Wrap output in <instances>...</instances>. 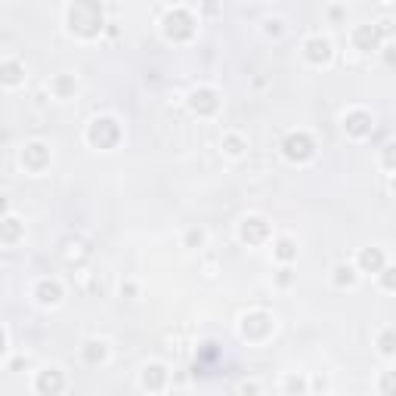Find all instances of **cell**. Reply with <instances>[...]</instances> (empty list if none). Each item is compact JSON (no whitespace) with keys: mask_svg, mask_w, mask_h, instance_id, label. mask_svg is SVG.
I'll return each mask as SVG.
<instances>
[{"mask_svg":"<svg viewBox=\"0 0 396 396\" xmlns=\"http://www.w3.org/2000/svg\"><path fill=\"white\" fill-rule=\"evenodd\" d=\"M310 56L313 59H328V44L325 41H313L310 44Z\"/></svg>","mask_w":396,"mask_h":396,"instance_id":"6da1fadb","label":"cell"},{"mask_svg":"<svg viewBox=\"0 0 396 396\" xmlns=\"http://www.w3.org/2000/svg\"><path fill=\"white\" fill-rule=\"evenodd\" d=\"M362 263H365V266H381V254H377V251H365V254H362Z\"/></svg>","mask_w":396,"mask_h":396,"instance_id":"7a4b0ae2","label":"cell"},{"mask_svg":"<svg viewBox=\"0 0 396 396\" xmlns=\"http://www.w3.org/2000/svg\"><path fill=\"white\" fill-rule=\"evenodd\" d=\"M381 350H384V353H393V350H396V334H384V337H381Z\"/></svg>","mask_w":396,"mask_h":396,"instance_id":"3957f363","label":"cell"},{"mask_svg":"<svg viewBox=\"0 0 396 396\" xmlns=\"http://www.w3.org/2000/svg\"><path fill=\"white\" fill-rule=\"evenodd\" d=\"M161 387V368H152V374H146V387Z\"/></svg>","mask_w":396,"mask_h":396,"instance_id":"277c9868","label":"cell"},{"mask_svg":"<svg viewBox=\"0 0 396 396\" xmlns=\"http://www.w3.org/2000/svg\"><path fill=\"white\" fill-rule=\"evenodd\" d=\"M396 387V377H387V384H384V390H393Z\"/></svg>","mask_w":396,"mask_h":396,"instance_id":"5b68a950","label":"cell"},{"mask_svg":"<svg viewBox=\"0 0 396 396\" xmlns=\"http://www.w3.org/2000/svg\"><path fill=\"white\" fill-rule=\"evenodd\" d=\"M387 161H390V164H393V161H396V152H390V155H387Z\"/></svg>","mask_w":396,"mask_h":396,"instance_id":"8992f818","label":"cell"}]
</instances>
